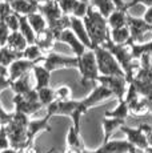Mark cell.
<instances>
[{
    "instance_id": "1",
    "label": "cell",
    "mask_w": 152,
    "mask_h": 153,
    "mask_svg": "<svg viewBox=\"0 0 152 153\" xmlns=\"http://www.w3.org/2000/svg\"><path fill=\"white\" fill-rule=\"evenodd\" d=\"M83 23L87 29L89 40H91L92 49L101 45L108 39L110 28H108V24H107V17H104L91 4H89L86 16L83 17Z\"/></svg>"
},
{
    "instance_id": "2",
    "label": "cell",
    "mask_w": 152,
    "mask_h": 153,
    "mask_svg": "<svg viewBox=\"0 0 152 153\" xmlns=\"http://www.w3.org/2000/svg\"><path fill=\"white\" fill-rule=\"evenodd\" d=\"M88 111L83 101L77 100H54L51 104L47 105V113L51 117L54 116H66L72 120V125L76 131H80V119L86 112Z\"/></svg>"
},
{
    "instance_id": "3",
    "label": "cell",
    "mask_w": 152,
    "mask_h": 153,
    "mask_svg": "<svg viewBox=\"0 0 152 153\" xmlns=\"http://www.w3.org/2000/svg\"><path fill=\"white\" fill-rule=\"evenodd\" d=\"M96 57V63H98V69L100 75L104 76H124V71L121 69L120 64L115 59V56L111 53L107 48L99 45L93 48ZM125 77V76H124Z\"/></svg>"
},
{
    "instance_id": "4",
    "label": "cell",
    "mask_w": 152,
    "mask_h": 153,
    "mask_svg": "<svg viewBox=\"0 0 152 153\" xmlns=\"http://www.w3.org/2000/svg\"><path fill=\"white\" fill-rule=\"evenodd\" d=\"M77 69L80 72V81L83 87H87V84L91 81H96L100 73L98 69V63H96L93 49H87L83 55L77 57Z\"/></svg>"
},
{
    "instance_id": "5",
    "label": "cell",
    "mask_w": 152,
    "mask_h": 153,
    "mask_svg": "<svg viewBox=\"0 0 152 153\" xmlns=\"http://www.w3.org/2000/svg\"><path fill=\"white\" fill-rule=\"evenodd\" d=\"M43 65L45 67L49 72H54L56 69L61 68H76L77 69V57L76 56H64L55 52H48L44 55L43 59Z\"/></svg>"
},
{
    "instance_id": "6",
    "label": "cell",
    "mask_w": 152,
    "mask_h": 153,
    "mask_svg": "<svg viewBox=\"0 0 152 153\" xmlns=\"http://www.w3.org/2000/svg\"><path fill=\"white\" fill-rule=\"evenodd\" d=\"M127 27L131 33L132 43H144V36L152 33V25L148 24L143 17H133L127 15Z\"/></svg>"
},
{
    "instance_id": "7",
    "label": "cell",
    "mask_w": 152,
    "mask_h": 153,
    "mask_svg": "<svg viewBox=\"0 0 152 153\" xmlns=\"http://www.w3.org/2000/svg\"><path fill=\"white\" fill-rule=\"evenodd\" d=\"M99 84L107 87L111 92L113 93L118 100H121L125 95V91H127V80H125L124 76H104V75H99L96 79Z\"/></svg>"
},
{
    "instance_id": "8",
    "label": "cell",
    "mask_w": 152,
    "mask_h": 153,
    "mask_svg": "<svg viewBox=\"0 0 152 153\" xmlns=\"http://www.w3.org/2000/svg\"><path fill=\"white\" fill-rule=\"evenodd\" d=\"M7 132L8 137H10V145L11 148L16 149V151H24L27 146L31 145L27 137V128L19 126L13 123H8L7 124Z\"/></svg>"
},
{
    "instance_id": "9",
    "label": "cell",
    "mask_w": 152,
    "mask_h": 153,
    "mask_svg": "<svg viewBox=\"0 0 152 153\" xmlns=\"http://www.w3.org/2000/svg\"><path fill=\"white\" fill-rule=\"evenodd\" d=\"M132 146L133 145H131L127 140H108L107 143H103L95 151L83 149L81 153H130Z\"/></svg>"
},
{
    "instance_id": "10",
    "label": "cell",
    "mask_w": 152,
    "mask_h": 153,
    "mask_svg": "<svg viewBox=\"0 0 152 153\" xmlns=\"http://www.w3.org/2000/svg\"><path fill=\"white\" fill-rule=\"evenodd\" d=\"M119 131L123 132V134H125L127 137V141L133 145L135 148L137 149H144L148 146V141H147V137H145L144 132L137 126V128H131V126H127V125H121L119 128Z\"/></svg>"
},
{
    "instance_id": "11",
    "label": "cell",
    "mask_w": 152,
    "mask_h": 153,
    "mask_svg": "<svg viewBox=\"0 0 152 153\" xmlns=\"http://www.w3.org/2000/svg\"><path fill=\"white\" fill-rule=\"evenodd\" d=\"M57 42L64 43V44H67V45H69V48L72 49V52L75 53L76 57L81 56L84 52L87 51V49H88L83 43L80 42V40L77 39V36H76L74 32L71 31V28L64 29V31L61 32L59 36H57Z\"/></svg>"
},
{
    "instance_id": "12",
    "label": "cell",
    "mask_w": 152,
    "mask_h": 153,
    "mask_svg": "<svg viewBox=\"0 0 152 153\" xmlns=\"http://www.w3.org/2000/svg\"><path fill=\"white\" fill-rule=\"evenodd\" d=\"M111 97H113V93L111 92L107 87H104V85L100 84V85H98V87H96L86 99L81 100V101H83V104L86 105L87 109H89V108L96 107V105H99L101 101L108 100Z\"/></svg>"
},
{
    "instance_id": "13",
    "label": "cell",
    "mask_w": 152,
    "mask_h": 153,
    "mask_svg": "<svg viewBox=\"0 0 152 153\" xmlns=\"http://www.w3.org/2000/svg\"><path fill=\"white\" fill-rule=\"evenodd\" d=\"M36 65L35 61L27 60V59H17L15 60L10 67H8V77H10L11 81L19 79L20 76L25 75V73H30L34 67Z\"/></svg>"
},
{
    "instance_id": "14",
    "label": "cell",
    "mask_w": 152,
    "mask_h": 153,
    "mask_svg": "<svg viewBox=\"0 0 152 153\" xmlns=\"http://www.w3.org/2000/svg\"><path fill=\"white\" fill-rule=\"evenodd\" d=\"M51 119L52 117L47 113V116L43 117V119L30 120V124L27 126V137L31 144H34L35 137H36L40 132H44V131L51 132V125H49V120Z\"/></svg>"
},
{
    "instance_id": "15",
    "label": "cell",
    "mask_w": 152,
    "mask_h": 153,
    "mask_svg": "<svg viewBox=\"0 0 152 153\" xmlns=\"http://www.w3.org/2000/svg\"><path fill=\"white\" fill-rule=\"evenodd\" d=\"M13 104H15V111L16 112H23L25 114H34L39 112L42 108H44L39 101H28L23 95H15L12 99Z\"/></svg>"
},
{
    "instance_id": "16",
    "label": "cell",
    "mask_w": 152,
    "mask_h": 153,
    "mask_svg": "<svg viewBox=\"0 0 152 153\" xmlns=\"http://www.w3.org/2000/svg\"><path fill=\"white\" fill-rule=\"evenodd\" d=\"M55 43H56V37H55V35L52 33L48 28H45L44 31L36 33V37H35V44L42 49L43 53L51 52Z\"/></svg>"
},
{
    "instance_id": "17",
    "label": "cell",
    "mask_w": 152,
    "mask_h": 153,
    "mask_svg": "<svg viewBox=\"0 0 152 153\" xmlns=\"http://www.w3.org/2000/svg\"><path fill=\"white\" fill-rule=\"evenodd\" d=\"M71 19V31L77 36V39L80 40L84 45L87 47L88 49H92L91 47V40L88 37V33H87V29L84 27V23H83V19H79V17H75V16H69Z\"/></svg>"
},
{
    "instance_id": "18",
    "label": "cell",
    "mask_w": 152,
    "mask_h": 153,
    "mask_svg": "<svg viewBox=\"0 0 152 153\" xmlns=\"http://www.w3.org/2000/svg\"><path fill=\"white\" fill-rule=\"evenodd\" d=\"M37 11L45 17L47 23L52 22V20L57 19L63 15L56 0H49V1L43 3V4H37Z\"/></svg>"
},
{
    "instance_id": "19",
    "label": "cell",
    "mask_w": 152,
    "mask_h": 153,
    "mask_svg": "<svg viewBox=\"0 0 152 153\" xmlns=\"http://www.w3.org/2000/svg\"><path fill=\"white\" fill-rule=\"evenodd\" d=\"M10 4L13 12H16L17 15H23V16H27V15L37 11V3L35 0H13Z\"/></svg>"
},
{
    "instance_id": "20",
    "label": "cell",
    "mask_w": 152,
    "mask_h": 153,
    "mask_svg": "<svg viewBox=\"0 0 152 153\" xmlns=\"http://www.w3.org/2000/svg\"><path fill=\"white\" fill-rule=\"evenodd\" d=\"M125 124L124 119H116V117H106L103 119V131H104V139L103 143H107L111 139L113 132H116L121 125Z\"/></svg>"
},
{
    "instance_id": "21",
    "label": "cell",
    "mask_w": 152,
    "mask_h": 153,
    "mask_svg": "<svg viewBox=\"0 0 152 153\" xmlns=\"http://www.w3.org/2000/svg\"><path fill=\"white\" fill-rule=\"evenodd\" d=\"M35 75V89H40L43 87H48L49 85V80H51V72L45 68L44 65H40V64H36L32 69Z\"/></svg>"
},
{
    "instance_id": "22",
    "label": "cell",
    "mask_w": 152,
    "mask_h": 153,
    "mask_svg": "<svg viewBox=\"0 0 152 153\" xmlns=\"http://www.w3.org/2000/svg\"><path fill=\"white\" fill-rule=\"evenodd\" d=\"M71 25V19H69V15H61L60 17L52 20V22L47 23V28L55 35L57 42V36L64 31V29H68Z\"/></svg>"
},
{
    "instance_id": "23",
    "label": "cell",
    "mask_w": 152,
    "mask_h": 153,
    "mask_svg": "<svg viewBox=\"0 0 152 153\" xmlns=\"http://www.w3.org/2000/svg\"><path fill=\"white\" fill-rule=\"evenodd\" d=\"M10 88L15 92V95H25L27 92L34 88V85L31 84V79H30V73H25V75L20 76L19 79L11 81Z\"/></svg>"
},
{
    "instance_id": "24",
    "label": "cell",
    "mask_w": 152,
    "mask_h": 153,
    "mask_svg": "<svg viewBox=\"0 0 152 153\" xmlns=\"http://www.w3.org/2000/svg\"><path fill=\"white\" fill-rule=\"evenodd\" d=\"M127 11L120 10V8H115L107 17V24L108 28H119L123 25H127Z\"/></svg>"
},
{
    "instance_id": "25",
    "label": "cell",
    "mask_w": 152,
    "mask_h": 153,
    "mask_svg": "<svg viewBox=\"0 0 152 153\" xmlns=\"http://www.w3.org/2000/svg\"><path fill=\"white\" fill-rule=\"evenodd\" d=\"M128 107H130V114H135V116H144L150 112V105L145 97H139L131 100L128 102Z\"/></svg>"
},
{
    "instance_id": "26",
    "label": "cell",
    "mask_w": 152,
    "mask_h": 153,
    "mask_svg": "<svg viewBox=\"0 0 152 153\" xmlns=\"http://www.w3.org/2000/svg\"><path fill=\"white\" fill-rule=\"evenodd\" d=\"M5 45H7L8 48L13 49V51L23 52L25 47L28 45V43H27V40H25V37L22 35V32L13 31V32H11L10 36H8L7 44H5Z\"/></svg>"
},
{
    "instance_id": "27",
    "label": "cell",
    "mask_w": 152,
    "mask_h": 153,
    "mask_svg": "<svg viewBox=\"0 0 152 153\" xmlns=\"http://www.w3.org/2000/svg\"><path fill=\"white\" fill-rule=\"evenodd\" d=\"M110 40L115 44H125L131 42V33L127 25H123L119 28H112L110 29Z\"/></svg>"
},
{
    "instance_id": "28",
    "label": "cell",
    "mask_w": 152,
    "mask_h": 153,
    "mask_svg": "<svg viewBox=\"0 0 152 153\" xmlns=\"http://www.w3.org/2000/svg\"><path fill=\"white\" fill-rule=\"evenodd\" d=\"M22 57H23V52L13 51V49L8 48L7 45L0 47V64H1V65L8 68L13 61L17 60V59H22Z\"/></svg>"
},
{
    "instance_id": "29",
    "label": "cell",
    "mask_w": 152,
    "mask_h": 153,
    "mask_svg": "<svg viewBox=\"0 0 152 153\" xmlns=\"http://www.w3.org/2000/svg\"><path fill=\"white\" fill-rule=\"evenodd\" d=\"M130 48H131V55H132L133 60H139V59L145 53L152 55V39L150 42H145V43L130 42Z\"/></svg>"
},
{
    "instance_id": "30",
    "label": "cell",
    "mask_w": 152,
    "mask_h": 153,
    "mask_svg": "<svg viewBox=\"0 0 152 153\" xmlns=\"http://www.w3.org/2000/svg\"><path fill=\"white\" fill-rule=\"evenodd\" d=\"M27 20H28V23H30V25L32 27V29L35 31V33H39V32L44 31V29L47 28V20H45V17L43 16V15L40 13L39 11H36V12H34V13L27 15Z\"/></svg>"
},
{
    "instance_id": "31",
    "label": "cell",
    "mask_w": 152,
    "mask_h": 153,
    "mask_svg": "<svg viewBox=\"0 0 152 153\" xmlns=\"http://www.w3.org/2000/svg\"><path fill=\"white\" fill-rule=\"evenodd\" d=\"M19 31L22 32V35L25 37L28 44H34L35 43V37H36V33L32 29V27L30 25L27 20V16H23V15H19Z\"/></svg>"
},
{
    "instance_id": "32",
    "label": "cell",
    "mask_w": 152,
    "mask_h": 153,
    "mask_svg": "<svg viewBox=\"0 0 152 153\" xmlns=\"http://www.w3.org/2000/svg\"><path fill=\"white\" fill-rule=\"evenodd\" d=\"M23 59H27V60L35 61L36 64H39L40 61H43V59H44V53H43L42 49L35 43L28 44L24 48V51H23Z\"/></svg>"
},
{
    "instance_id": "33",
    "label": "cell",
    "mask_w": 152,
    "mask_h": 153,
    "mask_svg": "<svg viewBox=\"0 0 152 153\" xmlns=\"http://www.w3.org/2000/svg\"><path fill=\"white\" fill-rule=\"evenodd\" d=\"M130 114V107H128V102L124 99L119 100V104L116 108H113L112 111H107L104 113L106 117H116V119H127V116Z\"/></svg>"
},
{
    "instance_id": "34",
    "label": "cell",
    "mask_w": 152,
    "mask_h": 153,
    "mask_svg": "<svg viewBox=\"0 0 152 153\" xmlns=\"http://www.w3.org/2000/svg\"><path fill=\"white\" fill-rule=\"evenodd\" d=\"M89 4L96 8L104 17H108V15L116 8L112 0H89Z\"/></svg>"
},
{
    "instance_id": "35",
    "label": "cell",
    "mask_w": 152,
    "mask_h": 153,
    "mask_svg": "<svg viewBox=\"0 0 152 153\" xmlns=\"http://www.w3.org/2000/svg\"><path fill=\"white\" fill-rule=\"evenodd\" d=\"M67 146H72V148H77L80 151H83V141L80 137V131H76L74 125L69 126L68 132H67Z\"/></svg>"
},
{
    "instance_id": "36",
    "label": "cell",
    "mask_w": 152,
    "mask_h": 153,
    "mask_svg": "<svg viewBox=\"0 0 152 153\" xmlns=\"http://www.w3.org/2000/svg\"><path fill=\"white\" fill-rule=\"evenodd\" d=\"M37 91V97H39V102L43 105V107H47L48 104H51L55 100V89L48 87H43Z\"/></svg>"
},
{
    "instance_id": "37",
    "label": "cell",
    "mask_w": 152,
    "mask_h": 153,
    "mask_svg": "<svg viewBox=\"0 0 152 153\" xmlns=\"http://www.w3.org/2000/svg\"><path fill=\"white\" fill-rule=\"evenodd\" d=\"M133 79L139 81H144V83H152V63L143 67L139 65V69H137Z\"/></svg>"
},
{
    "instance_id": "38",
    "label": "cell",
    "mask_w": 152,
    "mask_h": 153,
    "mask_svg": "<svg viewBox=\"0 0 152 153\" xmlns=\"http://www.w3.org/2000/svg\"><path fill=\"white\" fill-rule=\"evenodd\" d=\"M88 7H89V3H84V1H80L77 0L71 12V16H75V17H79V19H83L86 16L87 11H88Z\"/></svg>"
},
{
    "instance_id": "39",
    "label": "cell",
    "mask_w": 152,
    "mask_h": 153,
    "mask_svg": "<svg viewBox=\"0 0 152 153\" xmlns=\"http://www.w3.org/2000/svg\"><path fill=\"white\" fill-rule=\"evenodd\" d=\"M10 123H13V124L23 126V128H27L28 124H30V119H28V114L15 111V112H12V119H11Z\"/></svg>"
},
{
    "instance_id": "40",
    "label": "cell",
    "mask_w": 152,
    "mask_h": 153,
    "mask_svg": "<svg viewBox=\"0 0 152 153\" xmlns=\"http://www.w3.org/2000/svg\"><path fill=\"white\" fill-rule=\"evenodd\" d=\"M71 95H72V91L67 85H61L57 89H55V100H60V101L69 100L71 99Z\"/></svg>"
},
{
    "instance_id": "41",
    "label": "cell",
    "mask_w": 152,
    "mask_h": 153,
    "mask_svg": "<svg viewBox=\"0 0 152 153\" xmlns=\"http://www.w3.org/2000/svg\"><path fill=\"white\" fill-rule=\"evenodd\" d=\"M3 20L5 22V24H7V27L10 28L11 32L19 31V15H17L16 12L10 13L7 17H4Z\"/></svg>"
},
{
    "instance_id": "42",
    "label": "cell",
    "mask_w": 152,
    "mask_h": 153,
    "mask_svg": "<svg viewBox=\"0 0 152 153\" xmlns=\"http://www.w3.org/2000/svg\"><path fill=\"white\" fill-rule=\"evenodd\" d=\"M56 1H57V4H59L63 15H69V16H71V12H72V10H74L77 0H56Z\"/></svg>"
},
{
    "instance_id": "43",
    "label": "cell",
    "mask_w": 152,
    "mask_h": 153,
    "mask_svg": "<svg viewBox=\"0 0 152 153\" xmlns=\"http://www.w3.org/2000/svg\"><path fill=\"white\" fill-rule=\"evenodd\" d=\"M10 137H8L7 125H0V151L5 148H10Z\"/></svg>"
},
{
    "instance_id": "44",
    "label": "cell",
    "mask_w": 152,
    "mask_h": 153,
    "mask_svg": "<svg viewBox=\"0 0 152 153\" xmlns=\"http://www.w3.org/2000/svg\"><path fill=\"white\" fill-rule=\"evenodd\" d=\"M10 33H11V31H10V28L7 27L5 22L0 19V47L7 44V39H8V36H10Z\"/></svg>"
},
{
    "instance_id": "45",
    "label": "cell",
    "mask_w": 152,
    "mask_h": 153,
    "mask_svg": "<svg viewBox=\"0 0 152 153\" xmlns=\"http://www.w3.org/2000/svg\"><path fill=\"white\" fill-rule=\"evenodd\" d=\"M13 11H12V7H11V4L10 3H7V1H0V19H4V17H7L10 13H12Z\"/></svg>"
},
{
    "instance_id": "46",
    "label": "cell",
    "mask_w": 152,
    "mask_h": 153,
    "mask_svg": "<svg viewBox=\"0 0 152 153\" xmlns=\"http://www.w3.org/2000/svg\"><path fill=\"white\" fill-rule=\"evenodd\" d=\"M11 119H12V113L11 112H7L3 108L1 102H0V125H7L8 123L11 121Z\"/></svg>"
},
{
    "instance_id": "47",
    "label": "cell",
    "mask_w": 152,
    "mask_h": 153,
    "mask_svg": "<svg viewBox=\"0 0 152 153\" xmlns=\"http://www.w3.org/2000/svg\"><path fill=\"white\" fill-rule=\"evenodd\" d=\"M139 4L145 5V7H151V5H152V0H130L128 3H125L124 8L128 11L130 8L135 7V5H139Z\"/></svg>"
},
{
    "instance_id": "48",
    "label": "cell",
    "mask_w": 152,
    "mask_h": 153,
    "mask_svg": "<svg viewBox=\"0 0 152 153\" xmlns=\"http://www.w3.org/2000/svg\"><path fill=\"white\" fill-rule=\"evenodd\" d=\"M143 19H144L145 22L148 23V24L152 25V5L147 8V11H145V13H144V16H143Z\"/></svg>"
},
{
    "instance_id": "49",
    "label": "cell",
    "mask_w": 152,
    "mask_h": 153,
    "mask_svg": "<svg viewBox=\"0 0 152 153\" xmlns=\"http://www.w3.org/2000/svg\"><path fill=\"white\" fill-rule=\"evenodd\" d=\"M112 1H113V4H115L116 8L125 10V8H124V5H125V1H124V0H112ZM125 11H127V10H125Z\"/></svg>"
},
{
    "instance_id": "50",
    "label": "cell",
    "mask_w": 152,
    "mask_h": 153,
    "mask_svg": "<svg viewBox=\"0 0 152 153\" xmlns=\"http://www.w3.org/2000/svg\"><path fill=\"white\" fill-rule=\"evenodd\" d=\"M64 153H81V151L77 148H72V146H66Z\"/></svg>"
},
{
    "instance_id": "51",
    "label": "cell",
    "mask_w": 152,
    "mask_h": 153,
    "mask_svg": "<svg viewBox=\"0 0 152 153\" xmlns=\"http://www.w3.org/2000/svg\"><path fill=\"white\" fill-rule=\"evenodd\" d=\"M0 153H20V151H16V149H13V148H5V149H1L0 151Z\"/></svg>"
},
{
    "instance_id": "52",
    "label": "cell",
    "mask_w": 152,
    "mask_h": 153,
    "mask_svg": "<svg viewBox=\"0 0 152 153\" xmlns=\"http://www.w3.org/2000/svg\"><path fill=\"white\" fill-rule=\"evenodd\" d=\"M0 76H8V68L0 64Z\"/></svg>"
},
{
    "instance_id": "53",
    "label": "cell",
    "mask_w": 152,
    "mask_h": 153,
    "mask_svg": "<svg viewBox=\"0 0 152 153\" xmlns=\"http://www.w3.org/2000/svg\"><path fill=\"white\" fill-rule=\"evenodd\" d=\"M145 99H147L148 105H150V112L152 113V93H151V95H148V96H145Z\"/></svg>"
},
{
    "instance_id": "54",
    "label": "cell",
    "mask_w": 152,
    "mask_h": 153,
    "mask_svg": "<svg viewBox=\"0 0 152 153\" xmlns=\"http://www.w3.org/2000/svg\"><path fill=\"white\" fill-rule=\"evenodd\" d=\"M130 153H137V148L132 146V148H131V151H130Z\"/></svg>"
},
{
    "instance_id": "55",
    "label": "cell",
    "mask_w": 152,
    "mask_h": 153,
    "mask_svg": "<svg viewBox=\"0 0 152 153\" xmlns=\"http://www.w3.org/2000/svg\"><path fill=\"white\" fill-rule=\"evenodd\" d=\"M47 1H49V0H36L37 4H43V3H47Z\"/></svg>"
},
{
    "instance_id": "56",
    "label": "cell",
    "mask_w": 152,
    "mask_h": 153,
    "mask_svg": "<svg viewBox=\"0 0 152 153\" xmlns=\"http://www.w3.org/2000/svg\"><path fill=\"white\" fill-rule=\"evenodd\" d=\"M80 1H84V3H89V0H80Z\"/></svg>"
},
{
    "instance_id": "57",
    "label": "cell",
    "mask_w": 152,
    "mask_h": 153,
    "mask_svg": "<svg viewBox=\"0 0 152 153\" xmlns=\"http://www.w3.org/2000/svg\"><path fill=\"white\" fill-rule=\"evenodd\" d=\"M4 1H7V3H11V1H13V0H4Z\"/></svg>"
},
{
    "instance_id": "58",
    "label": "cell",
    "mask_w": 152,
    "mask_h": 153,
    "mask_svg": "<svg viewBox=\"0 0 152 153\" xmlns=\"http://www.w3.org/2000/svg\"><path fill=\"white\" fill-rule=\"evenodd\" d=\"M35 1H36V0H35Z\"/></svg>"
}]
</instances>
